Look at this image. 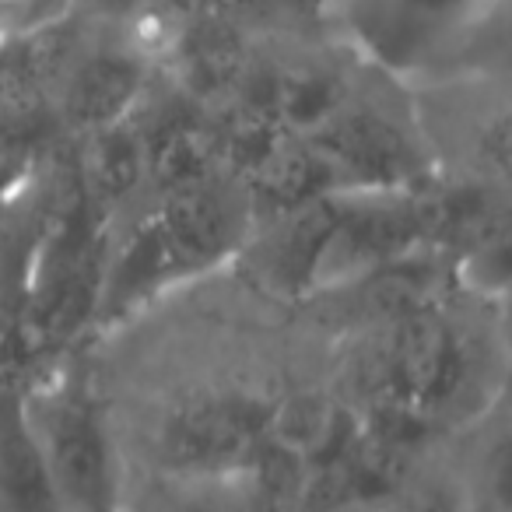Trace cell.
Segmentation results:
<instances>
[{"label": "cell", "instance_id": "17", "mask_svg": "<svg viewBox=\"0 0 512 512\" xmlns=\"http://www.w3.org/2000/svg\"><path fill=\"white\" fill-rule=\"evenodd\" d=\"M29 130H15L0 123V200L18 193L32 179L36 148Z\"/></svg>", "mask_w": 512, "mask_h": 512}, {"label": "cell", "instance_id": "6", "mask_svg": "<svg viewBox=\"0 0 512 512\" xmlns=\"http://www.w3.org/2000/svg\"><path fill=\"white\" fill-rule=\"evenodd\" d=\"M330 158L344 183V193L355 190H407L421 176V158L407 134L386 116L369 109H348L306 134Z\"/></svg>", "mask_w": 512, "mask_h": 512}, {"label": "cell", "instance_id": "10", "mask_svg": "<svg viewBox=\"0 0 512 512\" xmlns=\"http://www.w3.org/2000/svg\"><path fill=\"white\" fill-rule=\"evenodd\" d=\"M246 183L256 204H264L271 214H285L344 193V183L330 165V158L306 134H281L253 162V169L246 172Z\"/></svg>", "mask_w": 512, "mask_h": 512}, {"label": "cell", "instance_id": "11", "mask_svg": "<svg viewBox=\"0 0 512 512\" xmlns=\"http://www.w3.org/2000/svg\"><path fill=\"white\" fill-rule=\"evenodd\" d=\"M0 512H60L25 397L0 386Z\"/></svg>", "mask_w": 512, "mask_h": 512}, {"label": "cell", "instance_id": "2", "mask_svg": "<svg viewBox=\"0 0 512 512\" xmlns=\"http://www.w3.org/2000/svg\"><path fill=\"white\" fill-rule=\"evenodd\" d=\"M425 235L421 200L407 190L337 193L334 228L323 246L313 288L372 278L383 267L411 256Z\"/></svg>", "mask_w": 512, "mask_h": 512}, {"label": "cell", "instance_id": "4", "mask_svg": "<svg viewBox=\"0 0 512 512\" xmlns=\"http://www.w3.org/2000/svg\"><path fill=\"white\" fill-rule=\"evenodd\" d=\"M463 376H467V355L460 337L442 316L421 309L400 316L393 337L386 341L376 400H400L407 407L435 414L456 397Z\"/></svg>", "mask_w": 512, "mask_h": 512}, {"label": "cell", "instance_id": "1", "mask_svg": "<svg viewBox=\"0 0 512 512\" xmlns=\"http://www.w3.org/2000/svg\"><path fill=\"white\" fill-rule=\"evenodd\" d=\"M25 407L60 512H123L113 442L95 400L57 386Z\"/></svg>", "mask_w": 512, "mask_h": 512}, {"label": "cell", "instance_id": "19", "mask_svg": "<svg viewBox=\"0 0 512 512\" xmlns=\"http://www.w3.org/2000/svg\"><path fill=\"white\" fill-rule=\"evenodd\" d=\"M95 8L106 11V15H134L144 0H92Z\"/></svg>", "mask_w": 512, "mask_h": 512}, {"label": "cell", "instance_id": "15", "mask_svg": "<svg viewBox=\"0 0 512 512\" xmlns=\"http://www.w3.org/2000/svg\"><path fill=\"white\" fill-rule=\"evenodd\" d=\"M341 78L320 67L285 71L274 78V120L288 134H313L344 109Z\"/></svg>", "mask_w": 512, "mask_h": 512}, {"label": "cell", "instance_id": "14", "mask_svg": "<svg viewBox=\"0 0 512 512\" xmlns=\"http://www.w3.org/2000/svg\"><path fill=\"white\" fill-rule=\"evenodd\" d=\"M74 165L95 204L106 207L130 197L148 179V148L141 127L134 120H120L113 127L85 134V148Z\"/></svg>", "mask_w": 512, "mask_h": 512}, {"label": "cell", "instance_id": "8", "mask_svg": "<svg viewBox=\"0 0 512 512\" xmlns=\"http://www.w3.org/2000/svg\"><path fill=\"white\" fill-rule=\"evenodd\" d=\"M162 225L165 242L176 253L186 278L211 271L242 246L246 218L235 200L218 183L193 186L183 193H165L162 204L151 211Z\"/></svg>", "mask_w": 512, "mask_h": 512}, {"label": "cell", "instance_id": "16", "mask_svg": "<svg viewBox=\"0 0 512 512\" xmlns=\"http://www.w3.org/2000/svg\"><path fill=\"white\" fill-rule=\"evenodd\" d=\"M74 0H0V39L46 29L71 15Z\"/></svg>", "mask_w": 512, "mask_h": 512}, {"label": "cell", "instance_id": "9", "mask_svg": "<svg viewBox=\"0 0 512 512\" xmlns=\"http://www.w3.org/2000/svg\"><path fill=\"white\" fill-rule=\"evenodd\" d=\"M337 214V193L295 211L274 214V225L260 235L253 249V271L264 285L285 295L313 292L316 267L330 239Z\"/></svg>", "mask_w": 512, "mask_h": 512}, {"label": "cell", "instance_id": "7", "mask_svg": "<svg viewBox=\"0 0 512 512\" xmlns=\"http://www.w3.org/2000/svg\"><path fill=\"white\" fill-rule=\"evenodd\" d=\"M148 88V57L134 46H88L57 95V113L74 134L130 120Z\"/></svg>", "mask_w": 512, "mask_h": 512}, {"label": "cell", "instance_id": "5", "mask_svg": "<svg viewBox=\"0 0 512 512\" xmlns=\"http://www.w3.org/2000/svg\"><path fill=\"white\" fill-rule=\"evenodd\" d=\"M85 50V32L74 15L25 36L0 39V123L32 134L50 120L60 88Z\"/></svg>", "mask_w": 512, "mask_h": 512}, {"label": "cell", "instance_id": "13", "mask_svg": "<svg viewBox=\"0 0 512 512\" xmlns=\"http://www.w3.org/2000/svg\"><path fill=\"white\" fill-rule=\"evenodd\" d=\"M144 134V130H141ZM148 148V179L162 193H183L214 183L221 169V151L214 130L197 120H169L165 127L144 134Z\"/></svg>", "mask_w": 512, "mask_h": 512}, {"label": "cell", "instance_id": "18", "mask_svg": "<svg viewBox=\"0 0 512 512\" xmlns=\"http://www.w3.org/2000/svg\"><path fill=\"white\" fill-rule=\"evenodd\" d=\"M207 4L211 0H144L137 11H148L151 18L165 25H190L200 15H207Z\"/></svg>", "mask_w": 512, "mask_h": 512}, {"label": "cell", "instance_id": "12", "mask_svg": "<svg viewBox=\"0 0 512 512\" xmlns=\"http://www.w3.org/2000/svg\"><path fill=\"white\" fill-rule=\"evenodd\" d=\"M179 71L183 85L197 99H232L246 78V50L232 25L218 22L211 15H200L197 22L183 25L176 36Z\"/></svg>", "mask_w": 512, "mask_h": 512}, {"label": "cell", "instance_id": "3", "mask_svg": "<svg viewBox=\"0 0 512 512\" xmlns=\"http://www.w3.org/2000/svg\"><path fill=\"white\" fill-rule=\"evenodd\" d=\"M271 411L249 397L190 400L165 418L158 460L176 474H242L271 435Z\"/></svg>", "mask_w": 512, "mask_h": 512}]
</instances>
